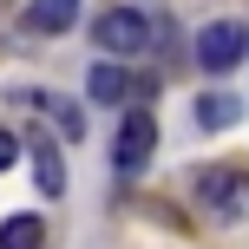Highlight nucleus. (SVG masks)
<instances>
[{
    "instance_id": "1",
    "label": "nucleus",
    "mask_w": 249,
    "mask_h": 249,
    "mask_svg": "<svg viewBox=\"0 0 249 249\" xmlns=\"http://www.w3.org/2000/svg\"><path fill=\"white\" fill-rule=\"evenodd\" d=\"M197 197H203V210L223 216V223H249V171H236V164L197 171Z\"/></svg>"
},
{
    "instance_id": "2",
    "label": "nucleus",
    "mask_w": 249,
    "mask_h": 249,
    "mask_svg": "<svg viewBox=\"0 0 249 249\" xmlns=\"http://www.w3.org/2000/svg\"><path fill=\"white\" fill-rule=\"evenodd\" d=\"M151 151H158V118H151V105H124V124H118V144H112V164L124 177H138L151 164Z\"/></svg>"
},
{
    "instance_id": "3",
    "label": "nucleus",
    "mask_w": 249,
    "mask_h": 249,
    "mask_svg": "<svg viewBox=\"0 0 249 249\" xmlns=\"http://www.w3.org/2000/svg\"><path fill=\"white\" fill-rule=\"evenodd\" d=\"M243 53H249V26L243 20H210L197 33V66L203 72H230V66H243Z\"/></svg>"
},
{
    "instance_id": "4",
    "label": "nucleus",
    "mask_w": 249,
    "mask_h": 249,
    "mask_svg": "<svg viewBox=\"0 0 249 249\" xmlns=\"http://www.w3.org/2000/svg\"><path fill=\"white\" fill-rule=\"evenodd\" d=\"M92 39H99L105 53H118V59H124V53H144V46H151V20H144L138 7H105L99 26H92Z\"/></svg>"
},
{
    "instance_id": "5",
    "label": "nucleus",
    "mask_w": 249,
    "mask_h": 249,
    "mask_svg": "<svg viewBox=\"0 0 249 249\" xmlns=\"http://www.w3.org/2000/svg\"><path fill=\"white\" fill-rule=\"evenodd\" d=\"M86 92H92L99 105H131L138 92H151V86H144V79H131L124 66H92V72H86Z\"/></svg>"
},
{
    "instance_id": "6",
    "label": "nucleus",
    "mask_w": 249,
    "mask_h": 249,
    "mask_svg": "<svg viewBox=\"0 0 249 249\" xmlns=\"http://www.w3.org/2000/svg\"><path fill=\"white\" fill-rule=\"evenodd\" d=\"M33 184H39V197H66V158L53 138H33Z\"/></svg>"
},
{
    "instance_id": "7",
    "label": "nucleus",
    "mask_w": 249,
    "mask_h": 249,
    "mask_svg": "<svg viewBox=\"0 0 249 249\" xmlns=\"http://www.w3.org/2000/svg\"><path fill=\"white\" fill-rule=\"evenodd\" d=\"M72 20H79V0H33V7L20 13L26 33H66Z\"/></svg>"
},
{
    "instance_id": "8",
    "label": "nucleus",
    "mask_w": 249,
    "mask_h": 249,
    "mask_svg": "<svg viewBox=\"0 0 249 249\" xmlns=\"http://www.w3.org/2000/svg\"><path fill=\"white\" fill-rule=\"evenodd\" d=\"M236 118H243L236 92H203V99H197V124H203V131H230Z\"/></svg>"
},
{
    "instance_id": "9",
    "label": "nucleus",
    "mask_w": 249,
    "mask_h": 249,
    "mask_svg": "<svg viewBox=\"0 0 249 249\" xmlns=\"http://www.w3.org/2000/svg\"><path fill=\"white\" fill-rule=\"evenodd\" d=\"M0 249H46V223H39L33 210L7 216V223H0Z\"/></svg>"
},
{
    "instance_id": "10",
    "label": "nucleus",
    "mask_w": 249,
    "mask_h": 249,
    "mask_svg": "<svg viewBox=\"0 0 249 249\" xmlns=\"http://www.w3.org/2000/svg\"><path fill=\"white\" fill-rule=\"evenodd\" d=\"M13 164H20V138L0 131V171H13Z\"/></svg>"
}]
</instances>
